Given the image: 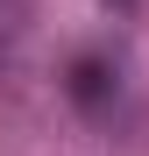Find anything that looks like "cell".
I'll list each match as a JSON object with an SVG mask.
<instances>
[{"mask_svg":"<svg viewBox=\"0 0 149 156\" xmlns=\"http://www.w3.org/2000/svg\"><path fill=\"white\" fill-rule=\"evenodd\" d=\"M64 92L78 99L85 114H107V107H114V92H121V71H114V57H99V50L71 57V78H64Z\"/></svg>","mask_w":149,"mask_h":156,"instance_id":"obj_1","label":"cell"}]
</instances>
